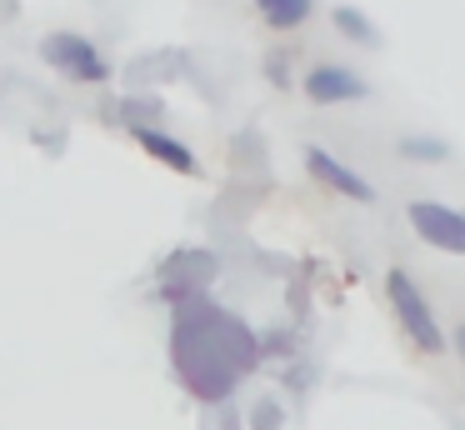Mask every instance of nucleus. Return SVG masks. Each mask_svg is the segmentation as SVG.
Masks as SVG:
<instances>
[{"instance_id":"1","label":"nucleus","mask_w":465,"mask_h":430,"mask_svg":"<svg viewBox=\"0 0 465 430\" xmlns=\"http://www.w3.org/2000/svg\"><path fill=\"white\" fill-rule=\"evenodd\" d=\"M385 290H391V305H395V315H401V325L411 330L415 345H420V350H445V335H440V325H435L430 305H425L420 285H415L405 270H391Z\"/></svg>"},{"instance_id":"2","label":"nucleus","mask_w":465,"mask_h":430,"mask_svg":"<svg viewBox=\"0 0 465 430\" xmlns=\"http://www.w3.org/2000/svg\"><path fill=\"white\" fill-rule=\"evenodd\" d=\"M411 225L420 230L425 245L450 250V255H465V210H450L440 200H411Z\"/></svg>"},{"instance_id":"3","label":"nucleus","mask_w":465,"mask_h":430,"mask_svg":"<svg viewBox=\"0 0 465 430\" xmlns=\"http://www.w3.org/2000/svg\"><path fill=\"white\" fill-rule=\"evenodd\" d=\"M45 60H51L55 70H65V75H75V80H105L111 75V65L101 60V50L91 45V40H81V35H45Z\"/></svg>"},{"instance_id":"4","label":"nucleus","mask_w":465,"mask_h":430,"mask_svg":"<svg viewBox=\"0 0 465 430\" xmlns=\"http://www.w3.org/2000/svg\"><path fill=\"white\" fill-rule=\"evenodd\" d=\"M305 95L321 100V105H345V100H365L371 85L345 65H315L311 75H305Z\"/></svg>"},{"instance_id":"5","label":"nucleus","mask_w":465,"mask_h":430,"mask_svg":"<svg viewBox=\"0 0 465 430\" xmlns=\"http://www.w3.org/2000/svg\"><path fill=\"white\" fill-rule=\"evenodd\" d=\"M305 165H311V175L321 180V185L341 190V195H351V200H375V185H371V180H361L351 165H341L331 150L311 145V150H305Z\"/></svg>"},{"instance_id":"6","label":"nucleus","mask_w":465,"mask_h":430,"mask_svg":"<svg viewBox=\"0 0 465 430\" xmlns=\"http://www.w3.org/2000/svg\"><path fill=\"white\" fill-rule=\"evenodd\" d=\"M135 140H141V145L151 150V155L171 160V165H181V170H195V155L181 145V140H171V135H165V130H151V125H145V130H135Z\"/></svg>"},{"instance_id":"7","label":"nucleus","mask_w":465,"mask_h":430,"mask_svg":"<svg viewBox=\"0 0 465 430\" xmlns=\"http://www.w3.org/2000/svg\"><path fill=\"white\" fill-rule=\"evenodd\" d=\"M255 10H261L275 30H291L311 15V0H255Z\"/></svg>"},{"instance_id":"8","label":"nucleus","mask_w":465,"mask_h":430,"mask_svg":"<svg viewBox=\"0 0 465 430\" xmlns=\"http://www.w3.org/2000/svg\"><path fill=\"white\" fill-rule=\"evenodd\" d=\"M335 25H341L345 35L365 40V45H371V40H381V35H375V30H371V25H365V20H361V10H351V5H341V10H335Z\"/></svg>"},{"instance_id":"9","label":"nucleus","mask_w":465,"mask_h":430,"mask_svg":"<svg viewBox=\"0 0 465 430\" xmlns=\"http://www.w3.org/2000/svg\"><path fill=\"white\" fill-rule=\"evenodd\" d=\"M455 345H460V355H465V325H460V330H455Z\"/></svg>"}]
</instances>
